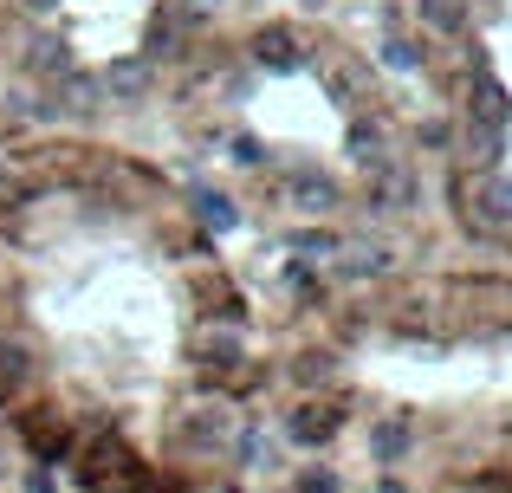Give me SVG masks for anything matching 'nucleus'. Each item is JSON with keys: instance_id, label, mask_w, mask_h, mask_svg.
<instances>
[{"instance_id": "obj_1", "label": "nucleus", "mask_w": 512, "mask_h": 493, "mask_svg": "<svg viewBox=\"0 0 512 493\" xmlns=\"http://www.w3.org/2000/svg\"><path fill=\"white\" fill-rule=\"evenodd\" d=\"M253 325L214 215L104 137L0 150V416L91 493H214L253 455Z\"/></svg>"}, {"instance_id": "obj_2", "label": "nucleus", "mask_w": 512, "mask_h": 493, "mask_svg": "<svg viewBox=\"0 0 512 493\" xmlns=\"http://www.w3.org/2000/svg\"><path fill=\"white\" fill-rule=\"evenodd\" d=\"M214 46V0H0V72L59 65L65 78L143 72L156 98L195 78Z\"/></svg>"}, {"instance_id": "obj_3", "label": "nucleus", "mask_w": 512, "mask_h": 493, "mask_svg": "<svg viewBox=\"0 0 512 493\" xmlns=\"http://www.w3.org/2000/svg\"><path fill=\"white\" fill-rule=\"evenodd\" d=\"M26 468H39V455L20 442V429H13V422L0 416V493H20L26 487Z\"/></svg>"}]
</instances>
